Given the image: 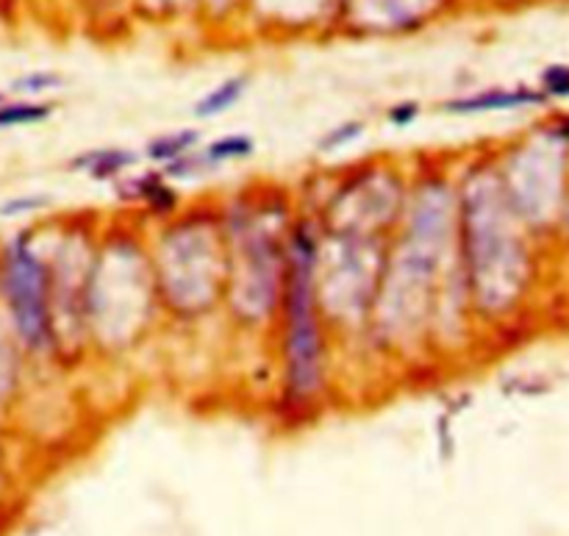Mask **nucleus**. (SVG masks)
Returning <instances> with one entry per match:
<instances>
[{
	"instance_id": "obj_7",
	"label": "nucleus",
	"mask_w": 569,
	"mask_h": 536,
	"mask_svg": "<svg viewBox=\"0 0 569 536\" xmlns=\"http://www.w3.org/2000/svg\"><path fill=\"white\" fill-rule=\"evenodd\" d=\"M42 226H25L0 245V309L31 362H56L51 320V270Z\"/></svg>"
},
{
	"instance_id": "obj_10",
	"label": "nucleus",
	"mask_w": 569,
	"mask_h": 536,
	"mask_svg": "<svg viewBox=\"0 0 569 536\" xmlns=\"http://www.w3.org/2000/svg\"><path fill=\"white\" fill-rule=\"evenodd\" d=\"M117 195L128 204L139 206L145 217H151V223H162L184 209L180 193L173 182L164 178L162 169H147L139 175L128 173L117 182Z\"/></svg>"
},
{
	"instance_id": "obj_8",
	"label": "nucleus",
	"mask_w": 569,
	"mask_h": 536,
	"mask_svg": "<svg viewBox=\"0 0 569 536\" xmlns=\"http://www.w3.org/2000/svg\"><path fill=\"white\" fill-rule=\"evenodd\" d=\"M408 169L392 158L348 167L314 215L320 231L392 239L406 204Z\"/></svg>"
},
{
	"instance_id": "obj_16",
	"label": "nucleus",
	"mask_w": 569,
	"mask_h": 536,
	"mask_svg": "<svg viewBox=\"0 0 569 536\" xmlns=\"http://www.w3.org/2000/svg\"><path fill=\"white\" fill-rule=\"evenodd\" d=\"M53 112H56V106L48 101H29V97H23V101H3L0 103V131L48 123Z\"/></svg>"
},
{
	"instance_id": "obj_22",
	"label": "nucleus",
	"mask_w": 569,
	"mask_h": 536,
	"mask_svg": "<svg viewBox=\"0 0 569 536\" xmlns=\"http://www.w3.org/2000/svg\"><path fill=\"white\" fill-rule=\"evenodd\" d=\"M420 112H423V106H420L417 101H401L395 103V106L386 109V120H390V125H395V128H408V125L417 123Z\"/></svg>"
},
{
	"instance_id": "obj_19",
	"label": "nucleus",
	"mask_w": 569,
	"mask_h": 536,
	"mask_svg": "<svg viewBox=\"0 0 569 536\" xmlns=\"http://www.w3.org/2000/svg\"><path fill=\"white\" fill-rule=\"evenodd\" d=\"M51 206L48 195H14V198L0 204V217L14 220V217H34Z\"/></svg>"
},
{
	"instance_id": "obj_18",
	"label": "nucleus",
	"mask_w": 569,
	"mask_h": 536,
	"mask_svg": "<svg viewBox=\"0 0 569 536\" xmlns=\"http://www.w3.org/2000/svg\"><path fill=\"white\" fill-rule=\"evenodd\" d=\"M364 131H366L364 120H344V123L333 125V128H328L325 134L320 136V142H317V151H320L322 156L344 151V147H350L353 142H359L361 136H364Z\"/></svg>"
},
{
	"instance_id": "obj_5",
	"label": "nucleus",
	"mask_w": 569,
	"mask_h": 536,
	"mask_svg": "<svg viewBox=\"0 0 569 536\" xmlns=\"http://www.w3.org/2000/svg\"><path fill=\"white\" fill-rule=\"evenodd\" d=\"M147 250L164 317L200 322L223 309L228 261L220 204L184 206L178 215L153 223Z\"/></svg>"
},
{
	"instance_id": "obj_6",
	"label": "nucleus",
	"mask_w": 569,
	"mask_h": 536,
	"mask_svg": "<svg viewBox=\"0 0 569 536\" xmlns=\"http://www.w3.org/2000/svg\"><path fill=\"white\" fill-rule=\"evenodd\" d=\"M390 239L320 231L317 300L333 339H364Z\"/></svg>"
},
{
	"instance_id": "obj_1",
	"label": "nucleus",
	"mask_w": 569,
	"mask_h": 536,
	"mask_svg": "<svg viewBox=\"0 0 569 536\" xmlns=\"http://www.w3.org/2000/svg\"><path fill=\"white\" fill-rule=\"evenodd\" d=\"M300 206L281 187L256 184L220 200L226 237L223 309L242 331H272L287 276V239Z\"/></svg>"
},
{
	"instance_id": "obj_13",
	"label": "nucleus",
	"mask_w": 569,
	"mask_h": 536,
	"mask_svg": "<svg viewBox=\"0 0 569 536\" xmlns=\"http://www.w3.org/2000/svg\"><path fill=\"white\" fill-rule=\"evenodd\" d=\"M545 103V95L534 90H486L475 95L453 97L442 103L445 114H489V112H508V109H523Z\"/></svg>"
},
{
	"instance_id": "obj_12",
	"label": "nucleus",
	"mask_w": 569,
	"mask_h": 536,
	"mask_svg": "<svg viewBox=\"0 0 569 536\" xmlns=\"http://www.w3.org/2000/svg\"><path fill=\"white\" fill-rule=\"evenodd\" d=\"M136 164H139V153L117 145L92 147V151H81L70 158V169L73 173L86 175V178H92L97 184H117Z\"/></svg>"
},
{
	"instance_id": "obj_15",
	"label": "nucleus",
	"mask_w": 569,
	"mask_h": 536,
	"mask_svg": "<svg viewBox=\"0 0 569 536\" xmlns=\"http://www.w3.org/2000/svg\"><path fill=\"white\" fill-rule=\"evenodd\" d=\"M248 86H250V75H245V73L231 75V79H226L223 84H217L211 92H206V95L195 103L193 114L198 120L220 117V114L231 112V109L242 101L245 92H248Z\"/></svg>"
},
{
	"instance_id": "obj_24",
	"label": "nucleus",
	"mask_w": 569,
	"mask_h": 536,
	"mask_svg": "<svg viewBox=\"0 0 569 536\" xmlns=\"http://www.w3.org/2000/svg\"><path fill=\"white\" fill-rule=\"evenodd\" d=\"M0 103H3V95H0Z\"/></svg>"
},
{
	"instance_id": "obj_23",
	"label": "nucleus",
	"mask_w": 569,
	"mask_h": 536,
	"mask_svg": "<svg viewBox=\"0 0 569 536\" xmlns=\"http://www.w3.org/2000/svg\"><path fill=\"white\" fill-rule=\"evenodd\" d=\"M541 81L547 95H569V68H550Z\"/></svg>"
},
{
	"instance_id": "obj_14",
	"label": "nucleus",
	"mask_w": 569,
	"mask_h": 536,
	"mask_svg": "<svg viewBox=\"0 0 569 536\" xmlns=\"http://www.w3.org/2000/svg\"><path fill=\"white\" fill-rule=\"evenodd\" d=\"M200 147V131L198 128H180V131H167V134L153 136L145 145V158L156 164L158 169L167 167V164L178 162L180 156L193 153Z\"/></svg>"
},
{
	"instance_id": "obj_21",
	"label": "nucleus",
	"mask_w": 569,
	"mask_h": 536,
	"mask_svg": "<svg viewBox=\"0 0 569 536\" xmlns=\"http://www.w3.org/2000/svg\"><path fill=\"white\" fill-rule=\"evenodd\" d=\"M12 495H14L12 467H9L7 445H3V436H0V519L7 517L9 508H12Z\"/></svg>"
},
{
	"instance_id": "obj_9",
	"label": "nucleus",
	"mask_w": 569,
	"mask_h": 536,
	"mask_svg": "<svg viewBox=\"0 0 569 536\" xmlns=\"http://www.w3.org/2000/svg\"><path fill=\"white\" fill-rule=\"evenodd\" d=\"M103 223L90 220V215H75L73 220H59L62 234L48 250L51 270V320L56 362H81L90 355V337L84 320V295L95 259L97 234Z\"/></svg>"
},
{
	"instance_id": "obj_2",
	"label": "nucleus",
	"mask_w": 569,
	"mask_h": 536,
	"mask_svg": "<svg viewBox=\"0 0 569 536\" xmlns=\"http://www.w3.org/2000/svg\"><path fill=\"white\" fill-rule=\"evenodd\" d=\"M320 226L303 209L287 239V276L276 317L278 398L289 418H317L331 392V331L317 300Z\"/></svg>"
},
{
	"instance_id": "obj_11",
	"label": "nucleus",
	"mask_w": 569,
	"mask_h": 536,
	"mask_svg": "<svg viewBox=\"0 0 569 536\" xmlns=\"http://www.w3.org/2000/svg\"><path fill=\"white\" fill-rule=\"evenodd\" d=\"M31 359L25 355L23 344L14 337L7 315L0 309V418L20 401L25 381V364Z\"/></svg>"
},
{
	"instance_id": "obj_17",
	"label": "nucleus",
	"mask_w": 569,
	"mask_h": 536,
	"mask_svg": "<svg viewBox=\"0 0 569 536\" xmlns=\"http://www.w3.org/2000/svg\"><path fill=\"white\" fill-rule=\"evenodd\" d=\"M204 153V162L209 164V169H220L226 164L245 162L256 153V140L248 134H226L220 140L209 142L206 147H200Z\"/></svg>"
},
{
	"instance_id": "obj_4",
	"label": "nucleus",
	"mask_w": 569,
	"mask_h": 536,
	"mask_svg": "<svg viewBox=\"0 0 569 536\" xmlns=\"http://www.w3.org/2000/svg\"><path fill=\"white\" fill-rule=\"evenodd\" d=\"M458 265L469 311L495 317L511 309L523 289L525 248L511 204L492 164H473L456 178Z\"/></svg>"
},
{
	"instance_id": "obj_3",
	"label": "nucleus",
	"mask_w": 569,
	"mask_h": 536,
	"mask_svg": "<svg viewBox=\"0 0 569 536\" xmlns=\"http://www.w3.org/2000/svg\"><path fill=\"white\" fill-rule=\"evenodd\" d=\"M162 317L147 231L136 223H112L108 228L103 223L84 295L90 353L103 359L131 353Z\"/></svg>"
},
{
	"instance_id": "obj_20",
	"label": "nucleus",
	"mask_w": 569,
	"mask_h": 536,
	"mask_svg": "<svg viewBox=\"0 0 569 536\" xmlns=\"http://www.w3.org/2000/svg\"><path fill=\"white\" fill-rule=\"evenodd\" d=\"M56 86H62V79H59L56 73H29V75H23V79L14 81L12 90L20 92V95H25L31 101L34 95L51 92V90H56Z\"/></svg>"
}]
</instances>
